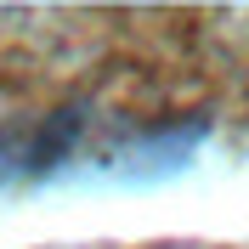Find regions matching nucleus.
Returning <instances> with one entry per match:
<instances>
[{
    "label": "nucleus",
    "mask_w": 249,
    "mask_h": 249,
    "mask_svg": "<svg viewBox=\"0 0 249 249\" xmlns=\"http://www.w3.org/2000/svg\"><path fill=\"white\" fill-rule=\"evenodd\" d=\"M79 136H85V113L79 108H57L46 119H17V124H0V193L6 187H29V181H46L51 170H62L74 159Z\"/></svg>",
    "instance_id": "nucleus-1"
}]
</instances>
